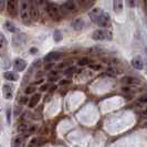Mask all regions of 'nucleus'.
<instances>
[{
    "mask_svg": "<svg viewBox=\"0 0 147 147\" xmlns=\"http://www.w3.org/2000/svg\"><path fill=\"white\" fill-rule=\"evenodd\" d=\"M47 11H48L49 16L51 17L53 20L59 21L60 19H61V11H60L59 7L57 5H54V3H48L47 5Z\"/></svg>",
    "mask_w": 147,
    "mask_h": 147,
    "instance_id": "obj_1",
    "label": "nucleus"
},
{
    "mask_svg": "<svg viewBox=\"0 0 147 147\" xmlns=\"http://www.w3.org/2000/svg\"><path fill=\"white\" fill-rule=\"evenodd\" d=\"M20 16L23 21H29L30 20V7L28 0H21V6H20Z\"/></svg>",
    "mask_w": 147,
    "mask_h": 147,
    "instance_id": "obj_2",
    "label": "nucleus"
},
{
    "mask_svg": "<svg viewBox=\"0 0 147 147\" xmlns=\"http://www.w3.org/2000/svg\"><path fill=\"white\" fill-rule=\"evenodd\" d=\"M92 38L96 41H103V40H111L112 39V33L106 30H96L93 32Z\"/></svg>",
    "mask_w": 147,
    "mask_h": 147,
    "instance_id": "obj_3",
    "label": "nucleus"
},
{
    "mask_svg": "<svg viewBox=\"0 0 147 147\" xmlns=\"http://www.w3.org/2000/svg\"><path fill=\"white\" fill-rule=\"evenodd\" d=\"M28 1H29L30 7V18L36 21L39 18V9H38L37 1H34V0H28Z\"/></svg>",
    "mask_w": 147,
    "mask_h": 147,
    "instance_id": "obj_4",
    "label": "nucleus"
},
{
    "mask_svg": "<svg viewBox=\"0 0 147 147\" xmlns=\"http://www.w3.org/2000/svg\"><path fill=\"white\" fill-rule=\"evenodd\" d=\"M7 11L11 17H15L17 15L18 10V0H7Z\"/></svg>",
    "mask_w": 147,
    "mask_h": 147,
    "instance_id": "obj_5",
    "label": "nucleus"
},
{
    "mask_svg": "<svg viewBox=\"0 0 147 147\" xmlns=\"http://www.w3.org/2000/svg\"><path fill=\"white\" fill-rule=\"evenodd\" d=\"M110 16H109V13H106V12H102L101 15H100V17L97 18V20H96L95 23H97L100 27H103V28H105V27H109L110 26Z\"/></svg>",
    "mask_w": 147,
    "mask_h": 147,
    "instance_id": "obj_6",
    "label": "nucleus"
},
{
    "mask_svg": "<svg viewBox=\"0 0 147 147\" xmlns=\"http://www.w3.org/2000/svg\"><path fill=\"white\" fill-rule=\"evenodd\" d=\"M62 9L64 11H66L67 13H72V12H75L78 10V7H76V5H75V2H74L73 0H67L65 3L63 5Z\"/></svg>",
    "mask_w": 147,
    "mask_h": 147,
    "instance_id": "obj_7",
    "label": "nucleus"
},
{
    "mask_svg": "<svg viewBox=\"0 0 147 147\" xmlns=\"http://www.w3.org/2000/svg\"><path fill=\"white\" fill-rule=\"evenodd\" d=\"M13 67H15L17 71L22 72V71H24V70H26V67H27V63H26V61H24V60L18 58V59H16L15 62H13Z\"/></svg>",
    "mask_w": 147,
    "mask_h": 147,
    "instance_id": "obj_8",
    "label": "nucleus"
},
{
    "mask_svg": "<svg viewBox=\"0 0 147 147\" xmlns=\"http://www.w3.org/2000/svg\"><path fill=\"white\" fill-rule=\"evenodd\" d=\"M61 57H62V53H61V52L52 51V52H50V53H48V54H47V57H45L44 61H45V62L57 61V60H59Z\"/></svg>",
    "mask_w": 147,
    "mask_h": 147,
    "instance_id": "obj_9",
    "label": "nucleus"
},
{
    "mask_svg": "<svg viewBox=\"0 0 147 147\" xmlns=\"http://www.w3.org/2000/svg\"><path fill=\"white\" fill-rule=\"evenodd\" d=\"M2 93H3V97L7 98V100H11L12 98V94H13V90H12V86L9 85V84H6L2 86Z\"/></svg>",
    "mask_w": 147,
    "mask_h": 147,
    "instance_id": "obj_10",
    "label": "nucleus"
},
{
    "mask_svg": "<svg viewBox=\"0 0 147 147\" xmlns=\"http://www.w3.org/2000/svg\"><path fill=\"white\" fill-rule=\"evenodd\" d=\"M122 83L126 84V85H137L140 83V81L138 79L134 78V76H124L122 79Z\"/></svg>",
    "mask_w": 147,
    "mask_h": 147,
    "instance_id": "obj_11",
    "label": "nucleus"
},
{
    "mask_svg": "<svg viewBox=\"0 0 147 147\" xmlns=\"http://www.w3.org/2000/svg\"><path fill=\"white\" fill-rule=\"evenodd\" d=\"M132 65L136 70H143L144 69V61H143V59L140 57H135L132 60Z\"/></svg>",
    "mask_w": 147,
    "mask_h": 147,
    "instance_id": "obj_12",
    "label": "nucleus"
},
{
    "mask_svg": "<svg viewBox=\"0 0 147 147\" xmlns=\"http://www.w3.org/2000/svg\"><path fill=\"white\" fill-rule=\"evenodd\" d=\"M113 10L115 13L119 15L123 11V0H113Z\"/></svg>",
    "mask_w": 147,
    "mask_h": 147,
    "instance_id": "obj_13",
    "label": "nucleus"
},
{
    "mask_svg": "<svg viewBox=\"0 0 147 147\" xmlns=\"http://www.w3.org/2000/svg\"><path fill=\"white\" fill-rule=\"evenodd\" d=\"M102 12H103L102 9H100V8H94V9L90 12V18H91V20L93 22H96L97 18L100 17V15H101Z\"/></svg>",
    "mask_w": 147,
    "mask_h": 147,
    "instance_id": "obj_14",
    "label": "nucleus"
},
{
    "mask_svg": "<svg viewBox=\"0 0 147 147\" xmlns=\"http://www.w3.org/2000/svg\"><path fill=\"white\" fill-rule=\"evenodd\" d=\"M72 27H73L74 30H76V31H80V30H82L83 28H84V21L82 20V19H75L73 21V23H72Z\"/></svg>",
    "mask_w": 147,
    "mask_h": 147,
    "instance_id": "obj_15",
    "label": "nucleus"
},
{
    "mask_svg": "<svg viewBox=\"0 0 147 147\" xmlns=\"http://www.w3.org/2000/svg\"><path fill=\"white\" fill-rule=\"evenodd\" d=\"M40 98H41V95H40V94H34V95L32 96L29 101V107L30 109H33V107L39 103Z\"/></svg>",
    "mask_w": 147,
    "mask_h": 147,
    "instance_id": "obj_16",
    "label": "nucleus"
},
{
    "mask_svg": "<svg viewBox=\"0 0 147 147\" xmlns=\"http://www.w3.org/2000/svg\"><path fill=\"white\" fill-rule=\"evenodd\" d=\"M7 47V39L5 38V36L2 33H0V54H2Z\"/></svg>",
    "mask_w": 147,
    "mask_h": 147,
    "instance_id": "obj_17",
    "label": "nucleus"
},
{
    "mask_svg": "<svg viewBox=\"0 0 147 147\" xmlns=\"http://www.w3.org/2000/svg\"><path fill=\"white\" fill-rule=\"evenodd\" d=\"M3 76H5V79H7L8 81H17L18 80V75L13 72H10V71L6 72L3 74Z\"/></svg>",
    "mask_w": 147,
    "mask_h": 147,
    "instance_id": "obj_18",
    "label": "nucleus"
},
{
    "mask_svg": "<svg viewBox=\"0 0 147 147\" xmlns=\"http://www.w3.org/2000/svg\"><path fill=\"white\" fill-rule=\"evenodd\" d=\"M105 74L111 76V78H114V76H116L117 74H119V71L116 70L115 67H109V69L105 71Z\"/></svg>",
    "mask_w": 147,
    "mask_h": 147,
    "instance_id": "obj_19",
    "label": "nucleus"
},
{
    "mask_svg": "<svg viewBox=\"0 0 147 147\" xmlns=\"http://www.w3.org/2000/svg\"><path fill=\"white\" fill-rule=\"evenodd\" d=\"M24 143V138L22 136H17L13 140V147H22Z\"/></svg>",
    "mask_w": 147,
    "mask_h": 147,
    "instance_id": "obj_20",
    "label": "nucleus"
},
{
    "mask_svg": "<svg viewBox=\"0 0 147 147\" xmlns=\"http://www.w3.org/2000/svg\"><path fill=\"white\" fill-rule=\"evenodd\" d=\"M136 103L140 104V105H145V104H147V94H143V95H140V97L137 98Z\"/></svg>",
    "mask_w": 147,
    "mask_h": 147,
    "instance_id": "obj_21",
    "label": "nucleus"
},
{
    "mask_svg": "<svg viewBox=\"0 0 147 147\" xmlns=\"http://www.w3.org/2000/svg\"><path fill=\"white\" fill-rule=\"evenodd\" d=\"M53 39H54L55 42H59V41L62 40V33L60 32L59 30H55V31H54V33H53Z\"/></svg>",
    "mask_w": 147,
    "mask_h": 147,
    "instance_id": "obj_22",
    "label": "nucleus"
},
{
    "mask_svg": "<svg viewBox=\"0 0 147 147\" xmlns=\"http://www.w3.org/2000/svg\"><path fill=\"white\" fill-rule=\"evenodd\" d=\"M5 28L8 30V31H10V32H16V27L11 23V22L7 21L6 23H5Z\"/></svg>",
    "mask_w": 147,
    "mask_h": 147,
    "instance_id": "obj_23",
    "label": "nucleus"
},
{
    "mask_svg": "<svg viewBox=\"0 0 147 147\" xmlns=\"http://www.w3.org/2000/svg\"><path fill=\"white\" fill-rule=\"evenodd\" d=\"M79 3H80L83 8H88L91 6L92 0H79Z\"/></svg>",
    "mask_w": 147,
    "mask_h": 147,
    "instance_id": "obj_24",
    "label": "nucleus"
},
{
    "mask_svg": "<svg viewBox=\"0 0 147 147\" xmlns=\"http://www.w3.org/2000/svg\"><path fill=\"white\" fill-rule=\"evenodd\" d=\"M90 59H88V58H82L81 60H79V65L80 66H83V65H88V64H90Z\"/></svg>",
    "mask_w": 147,
    "mask_h": 147,
    "instance_id": "obj_25",
    "label": "nucleus"
},
{
    "mask_svg": "<svg viewBox=\"0 0 147 147\" xmlns=\"http://www.w3.org/2000/svg\"><path fill=\"white\" fill-rule=\"evenodd\" d=\"M24 92H26V94H33L36 92V88L34 86H28Z\"/></svg>",
    "mask_w": 147,
    "mask_h": 147,
    "instance_id": "obj_26",
    "label": "nucleus"
},
{
    "mask_svg": "<svg viewBox=\"0 0 147 147\" xmlns=\"http://www.w3.org/2000/svg\"><path fill=\"white\" fill-rule=\"evenodd\" d=\"M37 1V5H38V7H45V9H47V2H45V0H36Z\"/></svg>",
    "mask_w": 147,
    "mask_h": 147,
    "instance_id": "obj_27",
    "label": "nucleus"
},
{
    "mask_svg": "<svg viewBox=\"0 0 147 147\" xmlns=\"http://www.w3.org/2000/svg\"><path fill=\"white\" fill-rule=\"evenodd\" d=\"M74 72H75V67H73V66H71V67H70V66H69V67L65 70V72H64V73H65L66 75H69V74L71 75V74H73Z\"/></svg>",
    "mask_w": 147,
    "mask_h": 147,
    "instance_id": "obj_28",
    "label": "nucleus"
},
{
    "mask_svg": "<svg viewBox=\"0 0 147 147\" xmlns=\"http://www.w3.org/2000/svg\"><path fill=\"white\" fill-rule=\"evenodd\" d=\"M90 67H91L92 70H94V71H98V70H101V67H102V66L100 65V64H91Z\"/></svg>",
    "mask_w": 147,
    "mask_h": 147,
    "instance_id": "obj_29",
    "label": "nucleus"
},
{
    "mask_svg": "<svg viewBox=\"0 0 147 147\" xmlns=\"http://www.w3.org/2000/svg\"><path fill=\"white\" fill-rule=\"evenodd\" d=\"M126 1H127V5L131 8H134L136 5V0H126Z\"/></svg>",
    "mask_w": 147,
    "mask_h": 147,
    "instance_id": "obj_30",
    "label": "nucleus"
},
{
    "mask_svg": "<svg viewBox=\"0 0 147 147\" xmlns=\"http://www.w3.org/2000/svg\"><path fill=\"white\" fill-rule=\"evenodd\" d=\"M6 3H7L6 0H0V11L3 10V8H5V6H6Z\"/></svg>",
    "mask_w": 147,
    "mask_h": 147,
    "instance_id": "obj_31",
    "label": "nucleus"
},
{
    "mask_svg": "<svg viewBox=\"0 0 147 147\" xmlns=\"http://www.w3.org/2000/svg\"><path fill=\"white\" fill-rule=\"evenodd\" d=\"M69 84H70L69 80H61L60 81V85H69Z\"/></svg>",
    "mask_w": 147,
    "mask_h": 147,
    "instance_id": "obj_32",
    "label": "nucleus"
},
{
    "mask_svg": "<svg viewBox=\"0 0 147 147\" xmlns=\"http://www.w3.org/2000/svg\"><path fill=\"white\" fill-rule=\"evenodd\" d=\"M30 53H31V54H37L38 49L37 48H31V49H30Z\"/></svg>",
    "mask_w": 147,
    "mask_h": 147,
    "instance_id": "obj_33",
    "label": "nucleus"
},
{
    "mask_svg": "<svg viewBox=\"0 0 147 147\" xmlns=\"http://www.w3.org/2000/svg\"><path fill=\"white\" fill-rule=\"evenodd\" d=\"M48 88H49V85H48V84H44L42 86H40V91H47Z\"/></svg>",
    "mask_w": 147,
    "mask_h": 147,
    "instance_id": "obj_34",
    "label": "nucleus"
},
{
    "mask_svg": "<svg viewBox=\"0 0 147 147\" xmlns=\"http://www.w3.org/2000/svg\"><path fill=\"white\" fill-rule=\"evenodd\" d=\"M28 101H29V100H28V98H27L26 96H24V97H22L21 100H20V102H21V104H27V102H28Z\"/></svg>",
    "mask_w": 147,
    "mask_h": 147,
    "instance_id": "obj_35",
    "label": "nucleus"
},
{
    "mask_svg": "<svg viewBox=\"0 0 147 147\" xmlns=\"http://www.w3.org/2000/svg\"><path fill=\"white\" fill-rule=\"evenodd\" d=\"M51 67H53V62H50V63H48L47 65H45V69H51Z\"/></svg>",
    "mask_w": 147,
    "mask_h": 147,
    "instance_id": "obj_36",
    "label": "nucleus"
},
{
    "mask_svg": "<svg viewBox=\"0 0 147 147\" xmlns=\"http://www.w3.org/2000/svg\"><path fill=\"white\" fill-rule=\"evenodd\" d=\"M55 90H57V85H53V86H52L51 88H50V92H54V91H55Z\"/></svg>",
    "mask_w": 147,
    "mask_h": 147,
    "instance_id": "obj_37",
    "label": "nucleus"
},
{
    "mask_svg": "<svg viewBox=\"0 0 147 147\" xmlns=\"http://www.w3.org/2000/svg\"><path fill=\"white\" fill-rule=\"evenodd\" d=\"M145 114H147V110H146V113H145Z\"/></svg>",
    "mask_w": 147,
    "mask_h": 147,
    "instance_id": "obj_38",
    "label": "nucleus"
},
{
    "mask_svg": "<svg viewBox=\"0 0 147 147\" xmlns=\"http://www.w3.org/2000/svg\"><path fill=\"white\" fill-rule=\"evenodd\" d=\"M146 5H147V0H146Z\"/></svg>",
    "mask_w": 147,
    "mask_h": 147,
    "instance_id": "obj_39",
    "label": "nucleus"
},
{
    "mask_svg": "<svg viewBox=\"0 0 147 147\" xmlns=\"http://www.w3.org/2000/svg\"><path fill=\"white\" fill-rule=\"evenodd\" d=\"M145 1H146V0H145Z\"/></svg>",
    "mask_w": 147,
    "mask_h": 147,
    "instance_id": "obj_40",
    "label": "nucleus"
}]
</instances>
